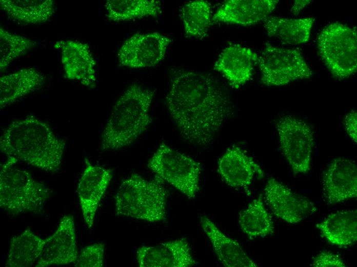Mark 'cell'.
<instances>
[{"label":"cell","instance_id":"1","mask_svg":"<svg viewBox=\"0 0 357 267\" xmlns=\"http://www.w3.org/2000/svg\"><path fill=\"white\" fill-rule=\"evenodd\" d=\"M166 101L182 137L201 147L213 142L231 113L229 98L216 81L189 70H172Z\"/></svg>","mask_w":357,"mask_h":267},{"label":"cell","instance_id":"2","mask_svg":"<svg viewBox=\"0 0 357 267\" xmlns=\"http://www.w3.org/2000/svg\"><path fill=\"white\" fill-rule=\"evenodd\" d=\"M66 141L48 124L30 115L13 121L0 138L1 151L47 172L60 169Z\"/></svg>","mask_w":357,"mask_h":267},{"label":"cell","instance_id":"3","mask_svg":"<svg viewBox=\"0 0 357 267\" xmlns=\"http://www.w3.org/2000/svg\"><path fill=\"white\" fill-rule=\"evenodd\" d=\"M154 90L137 83L129 86L113 106L101 136L103 150L128 146L147 130Z\"/></svg>","mask_w":357,"mask_h":267},{"label":"cell","instance_id":"4","mask_svg":"<svg viewBox=\"0 0 357 267\" xmlns=\"http://www.w3.org/2000/svg\"><path fill=\"white\" fill-rule=\"evenodd\" d=\"M157 177L146 180L133 173L124 179L115 194L118 216L156 222L167 218V190Z\"/></svg>","mask_w":357,"mask_h":267},{"label":"cell","instance_id":"5","mask_svg":"<svg viewBox=\"0 0 357 267\" xmlns=\"http://www.w3.org/2000/svg\"><path fill=\"white\" fill-rule=\"evenodd\" d=\"M18 161L8 157L1 165L0 206L12 215L39 213L51 196V190L28 171L17 168Z\"/></svg>","mask_w":357,"mask_h":267},{"label":"cell","instance_id":"6","mask_svg":"<svg viewBox=\"0 0 357 267\" xmlns=\"http://www.w3.org/2000/svg\"><path fill=\"white\" fill-rule=\"evenodd\" d=\"M148 167L156 177L170 184L188 199H194L200 189V163L165 143L150 158Z\"/></svg>","mask_w":357,"mask_h":267},{"label":"cell","instance_id":"7","mask_svg":"<svg viewBox=\"0 0 357 267\" xmlns=\"http://www.w3.org/2000/svg\"><path fill=\"white\" fill-rule=\"evenodd\" d=\"M317 44L320 56L334 77L345 79L356 72L355 28L332 23L321 31Z\"/></svg>","mask_w":357,"mask_h":267},{"label":"cell","instance_id":"8","mask_svg":"<svg viewBox=\"0 0 357 267\" xmlns=\"http://www.w3.org/2000/svg\"><path fill=\"white\" fill-rule=\"evenodd\" d=\"M257 64L261 72V82L268 86H280L293 81L310 78L312 71L301 52L293 49L266 44Z\"/></svg>","mask_w":357,"mask_h":267},{"label":"cell","instance_id":"9","mask_svg":"<svg viewBox=\"0 0 357 267\" xmlns=\"http://www.w3.org/2000/svg\"><path fill=\"white\" fill-rule=\"evenodd\" d=\"M276 129L281 150L294 174L308 172L314 145L310 126L301 119L285 116L278 120Z\"/></svg>","mask_w":357,"mask_h":267},{"label":"cell","instance_id":"10","mask_svg":"<svg viewBox=\"0 0 357 267\" xmlns=\"http://www.w3.org/2000/svg\"><path fill=\"white\" fill-rule=\"evenodd\" d=\"M172 40L159 32L137 33L128 38L120 47V64L131 68L155 66L165 57Z\"/></svg>","mask_w":357,"mask_h":267},{"label":"cell","instance_id":"11","mask_svg":"<svg viewBox=\"0 0 357 267\" xmlns=\"http://www.w3.org/2000/svg\"><path fill=\"white\" fill-rule=\"evenodd\" d=\"M266 202L273 214L287 223H299L316 211L313 203L273 178L264 188Z\"/></svg>","mask_w":357,"mask_h":267},{"label":"cell","instance_id":"12","mask_svg":"<svg viewBox=\"0 0 357 267\" xmlns=\"http://www.w3.org/2000/svg\"><path fill=\"white\" fill-rule=\"evenodd\" d=\"M85 168L79 180L77 193L85 222L91 228L95 214L113 176L112 169L92 165L85 158Z\"/></svg>","mask_w":357,"mask_h":267},{"label":"cell","instance_id":"13","mask_svg":"<svg viewBox=\"0 0 357 267\" xmlns=\"http://www.w3.org/2000/svg\"><path fill=\"white\" fill-rule=\"evenodd\" d=\"M46 239V243L36 267L75 262L78 255L72 215L64 216L55 232Z\"/></svg>","mask_w":357,"mask_h":267},{"label":"cell","instance_id":"14","mask_svg":"<svg viewBox=\"0 0 357 267\" xmlns=\"http://www.w3.org/2000/svg\"><path fill=\"white\" fill-rule=\"evenodd\" d=\"M136 260L140 267H189L197 264L185 238L142 246L136 251Z\"/></svg>","mask_w":357,"mask_h":267},{"label":"cell","instance_id":"15","mask_svg":"<svg viewBox=\"0 0 357 267\" xmlns=\"http://www.w3.org/2000/svg\"><path fill=\"white\" fill-rule=\"evenodd\" d=\"M327 202L334 204L357 196V166L345 157L333 160L324 171L322 181Z\"/></svg>","mask_w":357,"mask_h":267},{"label":"cell","instance_id":"16","mask_svg":"<svg viewBox=\"0 0 357 267\" xmlns=\"http://www.w3.org/2000/svg\"><path fill=\"white\" fill-rule=\"evenodd\" d=\"M55 48L61 50L62 63L67 78L94 88L96 84V62L86 44L73 40L61 41Z\"/></svg>","mask_w":357,"mask_h":267},{"label":"cell","instance_id":"17","mask_svg":"<svg viewBox=\"0 0 357 267\" xmlns=\"http://www.w3.org/2000/svg\"><path fill=\"white\" fill-rule=\"evenodd\" d=\"M217 171L228 185L239 188H247L256 176L264 174L252 158L236 145L229 147L219 159Z\"/></svg>","mask_w":357,"mask_h":267},{"label":"cell","instance_id":"18","mask_svg":"<svg viewBox=\"0 0 357 267\" xmlns=\"http://www.w3.org/2000/svg\"><path fill=\"white\" fill-rule=\"evenodd\" d=\"M258 58L250 48L232 44L221 53L214 69L223 75L231 87L238 88L250 79Z\"/></svg>","mask_w":357,"mask_h":267},{"label":"cell","instance_id":"19","mask_svg":"<svg viewBox=\"0 0 357 267\" xmlns=\"http://www.w3.org/2000/svg\"><path fill=\"white\" fill-rule=\"evenodd\" d=\"M277 0H229L212 17V22L249 26L265 20L276 7Z\"/></svg>","mask_w":357,"mask_h":267},{"label":"cell","instance_id":"20","mask_svg":"<svg viewBox=\"0 0 357 267\" xmlns=\"http://www.w3.org/2000/svg\"><path fill=\"white\" fill-rule=\"evenodd\" d=\"M201 226L208 238L220 262L226 267H256L257 264L243 249L239 242L222 231L209 218H200Z\"/></svg>","mask_w":357,"mask_h":267},{"label":"cell","instance_id":"21","mask_svg":"<svg viewBox=\"0 0 357 267\" xmlns=\"http://www.w3.org/2000/svg\"><path fill=\"white\" fill-rule=\"evenodd\" d=\"M45 77L34 68H24L0 77V108L12 104L42 86Z\"/></svg>","mask_w":357,"mask_h":267},{"label":"cell","instance_id":"22","mask_svg":"<svg viewBox=\"0 0 357 267\" xmlns=\"http://www.w3.org/2000/svg\"><path fill=\"white\" fill-rule=\"evenodd\" d=\"M330 243L347 247L357 240V211L345 210L328 215L316 225Z\"/></svg>","mask_w":357,"mask_h":267},{"label":"cell","instance_id":"23","mask_svg":"<svg viewBox=\"0 0 357 267\" xmlns=\"http://www.w3.org/2000/svg\"><path fill=\"white\" fill-rule=\"evenodd\" d=\"M314 20L311 17L293 19L268 16L264 20V28L268 36L283 44L298 45L308 42Z\"/></svg>","mask_w":357,"mask_h":267},{"label":"cell","instance_id":"24","mask_svg":"<svg viewBox=\"0 0 357 267\" xmlns=\"http://www.w3.org/2000/svg\"><path fill=\"white\" fill-rule=\"evenodd\" d=\"M0 7L11 18L27 24L45 23L55 10L52 0H1Z\"/></svg>","mask_w":357,"mask_h":267},{"label":"cell","instance_id":"25","mask_svg":"<svg viewBox=\"0 0 357 267\" xmlns=\"http://www.w3.org/2000/svg\"><path fill=\"white\" fill-rule=\"evenodd\" d=\"M46 241V239L41 238L27 228L11 239L5 266H31L41 255Z\"/></svg>","mask_w":357,"mask_h":267},{"label":"cell","instance_id":"26","mask_svg":"<svg viewBox=\"0 0 357 267\" xmlns=\"http://www.w3.org/2000/svg\"><path fill=\"white\" fill-rule=\"evenodd\" d=\"M105 7L107 17L114 22L156 17L162 12L160 1L156 0H108Z\"/></svg>","mask_w":357,"mask_h":267},{"label":"cell","instance_id":"27","mask_svg":"<svg viewBox=\"0 0 357 267\" xmlns=\"http://www.w3.org/2000/svg\"><path fill=\"white\" fill-rule=\"evenodd\" d=\"M238 220L242 232L251 238L263 237L274 233L272 217L264 206L261 195L240 212Z\"/></svg>","mask_w":357,"mask_h":267},{"label":"cell","instance_id":"28","mask_svg":"<svg viewBox=\"0 0 357 267\" xmlns=\"http://www.w3.org/2000/svg\"><path fill=\"white\" fill-rule=\"evenodd\" d=\"M180 12L186 36L203 39L207 35L212 23L211 6L207 1L188 2L182 7Z\"/></svg>","mask_w":357,"mask_h":267},{"label":"cell","instance_id":"29","mask_svg":"<svg viewBox=\"0 0 357 267\" xmlns=\"http://www.w3.org/2000/svg\"><path fill=\"white\" fill-rule=\"evenodd\" d=\"M36 42L22 35L13 34L0 27V70H5L17 58L25 54Z\"/></svg>","mask_w":357,"mask_h":267},{"label":"cell","instance_id":"30","mask_svg":"<svg viewBox=\"0 0 357 267\" xmlns=\"http://www.w3.org/2000/svg\"><path fill=\"white\" fill-rule=\"evenodd\" d=\"M105 246L96 243L84 247L75 261L76 267H102L104 264Z\"/></svg>","mask_w":357,"mask_h":267},{"label":"cell","instance_id":"31","mask_svg":"<svg viewBox=\"0 0 357 267\" xmlns=\"http://www.w3.org/2000/svg\"><path fill=\"white\" fill-rule=\"evenodd\" d=\"M314 267H344L346 264L338 255L329 252H322L315 257L312 262Z\"/></svg>","mask_w":357,"mask_h":267},{"label":"cell","instance_id":"32","mask_svg":"<svg viewBox=\"0 0 357 267\" xmlns=\"http://www.w3.org/2000/svg\"><path fill=\"white\" fill-rule=\"evenodd\" d=\"M344 124L347 135L355 143L357 142L356 112L352 110L347 113L344 120Z\"/></svg>","mask_w":357,"mask_h":267},{"label":"cell","instance_id":"33","mask_svg":"<svg viewBox=\"0 0 357 267\" xmlns=\"http://www.w3.org/2000/svg\"><path fill=\"white\" fill-rule=\"evenodd\" d=\"M310 1H295L291 11L294 15L298 14L301 10L310 3Z\"/></svg>","mask_w":357,"mask_h":267}]
</instances>
